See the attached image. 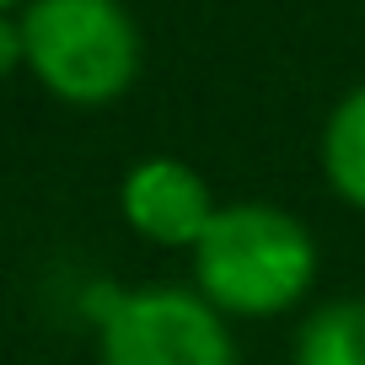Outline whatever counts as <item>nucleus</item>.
I'll return each instance as SVG.
<instances>
[{
	"label": "nucleus",
	"mask_w": 365,
	"mask_h": 365,
	"mask_svg": "<svg viewBox=\"0 0 365 365\" xmlns=\"http://www.w3.org/2000/svg\"><path fill=\"white\" fill-rule=\"evenodd\" d=\"M194 290L231 322H269L307 307L317 285V237L285 205H220L194 242Z\"/></svg>",
	"instance_id": "f257e3e1"
},
{
	"label": "nucleus",
	"mask_w": 365,
	"mask_h": 365,
	"mask_svg": "<svg viewBox=\"0 0 365 365\" xmlns=\"http://www.w3.org/2000/svg\"><path fill=\"white\" fill-rule=\"evenodd\" d=\"M27 76L65 108H113L145 65V38L124 0H27Z\"/></svg>",
	"instance_id": "f03ea898"
},
{
	"label": "nucleus",
	"mask_w": 365,
	"mask_h": 365,
	"mask_svg": "<svg viewBox=\"0 0 365 365\" xmlns=\"http://www.w3.org/2000/svg\"><path fill=\"white\" fill-rule=\"evenodd\" d=\"M97 365H242L231 317L194 285H108L86 296Z\"/></svg>",
	"instance_id": "7ed1b4c3"
},
{
	"label": "nucleus",
	"mask_w": 365,
	"mask_h": 365,
	"mask_svg": "<svg viewBox=\"0 0 365 365\" xmlns=\"http://www.w3.org/2000/svg\"><path fill=\"white\" fill-rule=\"evenodd\" d=\"M215 194L199 167L182 156H140L118 178V215L140 242L161 252H194L205 226L215 220Z\"/></svg>",
	"instance_id": "20e7f679"
},
{
	"label": "nucleus",
	"mask_w": 365,
	"mask_h": 365,
	"mask_svg": "<svg viewBox=\"0 0 365 365\" xmlns=\"http://www.w3.org/2000/svg\"><path fill=\"white\" fill-rule=\"evenodd\" d=\"M317 161H322L333 199L349 210H365V81L333 103L322 140H317Z\"/></svg>",
	"instance_id": "39448f33"
},
{
	"label": "nucleus",
	"mask_w": 365,
	"mask_h": 365,
	"mask_svg": "<svg viewBox=\"0 0 365 365\" xmlns=\"http://www.w3.org/2000/svg\"><path fill=\"white\" fill-rule=\"evenodd\" d=\"M290 365H365V296H333L296 328Z\"/></svg>",
	"instance_id": "423d86ee"
},
{
	"label": "nucleus",
	"mask_w": 365,
	"mask_h": 365,
	"mask_svg": "<svg viewBox=\"0 0 365 365\" xmlns=\"http://www.w3.org/2000/svg\"><path fill=\"white\" fill-rule=\"evenodd\" d=\"M27 70V43H22V11H0V81Z\"/></svg>",
	"instance_id": "0eeeda50"
},
{
	"label": "nucleus",
	"mask_w": 365,
	"mask_h": 365,
	"mask_svg": "<svg viewBox=\"0 0 365 365\" xmlns=\"http://www.w3.org/2000/svg\"><path fill=\"white\" fill-rule=\"evenodd\" d=\"M27 0H0V11H22Z\"/></svg>",
	"instance_id": "6e6552de"
}]
</instances>
